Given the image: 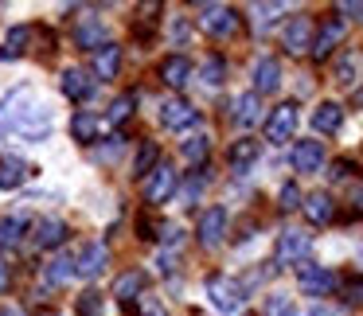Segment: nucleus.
I'll return each mask as SVG.
<instances>
[{"label": "nucleus", "instance_id": "49530a36", "mask_svg": "<svg viewBox=\"0 0 363 316\" xmlns=\"http://www.w3.org/2000/svg\"><path fill=\"white\" fill-rule=\"evenodd\" d=\"M0 316H24V312H20V308H9V312H0Z\"/></svg>", "mask_w": 363, "mask_h": 316}, {"label": "nucleus", "instance_id": "e433bc0d", "mask_svg": "<svg viewBox=\"0 0 363 316\" xmlns=\"http://www.w3.org/2000/svg\"><path fill=\"white\" fill-rule=\"evenodd\" d=\"M223 74H227V63H223V59H207L203 63V82L207 86H219Z\"/></svg>", "mask_w": 363, "mask_h": 316}, {"label": "nucleus", "instance_id": "a19ab883", "mask_svg": "<svg viewBox=\"0 0 363 316\" xmlns=\"http://www.w3.org/2000/svg\"><path fill=\"white\" fill-rule=\"evenodd\" d=\"M340 16H352V20H359L363 16V4H359V0H355V4H352V0H347V4H340Z\"/></svg>", "mask_w": 363, "mask_h": 316}, {"label": "nucleus", "instance_id": "a18cd8bd", "mask_svg": "<svg viewBox=\"0 0 363 316\" xmlns=\"http://www.w3.org/2000/svg\"><path fill=\"white\" fill-rule=\"evenodd\" d=\"M352 203H355V211H359V215H363V188H359V191H355V199H352Z\"/></svg>", "mask_w": 363, "mask_h": 316}, {"label": "nucleus", "instance_id": "aec40b11", "mask_svg": "<svg viewBox=\"0 0 363 316\" xmlns=\"http://www.w3.org/2000/svg\"><path fill=\"white\" fill-rule=\"evenodd\" d=\"M340 125H344V110H340V102H320L313 110V129L316 133H336Z\"/></svg>", "mask_w": 363, "mask_h": 316}, {"label": "nucleus", "instance_id": "c85d7f7f", "mask_svg": "<svg viewBox=\"0 0 363 316\" xmlns=\"http://www.w3.org/2000/svg\"><path fill=\"white\" fill-rule=\"evenodd\" d=\"M180 152H184V160H188V164H203L207 152H211V141H207L203 133H196V137H188V141L180 145Z\"/></svg>", "mask_w": 363, "mask_h": 316}, {"label": "nucleus", "instance_id": "7ed1b4c3", "mask_svg": "<svg viewBox=\"0 0 363 316\" xmlns=\"http://www.w3.org/2000/svg\"><path fill=\"white\" fill-rule=\"evenodd\" d=\"M297 285L301 293H308V297H328L332 289H336V273L324 266H313V261H301L297 266Z\"/></svg>", "mask_w": 363, "mask_h": 316}, {"label": "nucleus", "instance_id": "c03bdc74", "mask_svg": "<svg viewBox=\"0 0 363 316\" xmlns=\"http://www.w3.org/2000/svg\"><path fill=\"white\" fill-rule=\"evenodd\" d=\"M9 281H12V277H9V266H4V261H0V293L9 289Z\"/></svg>", "mask_w": 363, "mask_h": 316}, {"label": "nucleus", "instance_id": "2f4dec72", "mask_svg": "<svg viewBox=\"0 0 363 316\" xmlns=\"http://www.w3.org/2000/svg\"><path fill=\"white\" fill-rule=\"evenodd\" d=\"M266 316H297L289 293H274V297H266Z\"/></svg>", "mask_w": 363, "mask_h": 316}, {"label": "nucleus", "instance_id": "f3484780", "mask_svg": "<svg viewBox=\"0 0 363 316\" xmlns=\"http://www.w3.org/2000/svg\"><path fill=\"white\" fill-rule=\"evenodd\" d=\"M324 164V145L320 141H297L293 145V168L297 172H320Z\"/></svg>", "mask_w": 363, "mask_h": 316}, {"label": "nucleus", "instance_id": "4468645a", "mask_svg": "<svg viewBox=\"0 0 363 316\" xmlns=\"http://www.w3.org/2000/svg\"><path fill=\"white\" fill-rule=\"evenodd\" d=\"M160 121H164V129H176V133H184V129H191V125L199 121V113L191 110L188 102L172 98V102H164V110H160Z\"/></svg>", "mask_w": 363, "mask_h": 316}, {"label": "nucleus", "instance_id": "b1692460", "mask_svg": "<svg viewBox=\"0 0 363 316\" xmlns=\"http://www.w3.org/2000/svg\"><path fill=\"white\" fill-rule=\"evenodd\" d=\"M43 277H48V285H67L71 277H79L74 273V258L71 254H55V258L48 261V269H43Z\"/></svg>", "mask_w": 363, "mask_h": 316}, {"label": "nucleus", "instance_id": "2eb2a0df", "mask_svg": "<svg viewBox=\"0 0 363 316\" xmlns=\"http://www.w3.org/2000/svg\"><path fill=\"white\" fill-rule=\"evenodd\" d=\"M59 90H63L71 102H90V98H94V82H90L86 71H79V67L63 71V79H59Z\"/></svg>", "mask_w": 363, "mask_h": 316}, {"label": "nucleus", "instance_id": "ea45409f", "mask_svg": "<svg viewBox=\"0 0 363 316\" xmlns=\"http://www.w3.org/2000/svg\"><path fill=\"white\" fill-rule=\"evenodd\" d=\"M352 74H355V59H344V63H340V71H336V82H344V86H352Z\"/></svg>", "mask_w": 363, "mask_h": 316}, {"label": "nucleus", "instance_id": "0eeeda50", "mask_svg": "<svg viewBox=\"0 0 363 316\" xmlns=\"http://www.w3.org/2000/svg\"><path fill=\"white\" fill-rule=\"evenodd\" d=\"M176 191V168L172 164H157V172L145 176V203H164Z\"/></svg>", "mask_w": 363, "mask_h": 316}, {"label": "nucleus", "instance_id": "423d86ee", "mask_svg": "<svg viewBox=\"0 0 363 316\" xmlns=\"http://www.w3.org/2000/svg\"><path fill=\"white\" fill-rule=\"evenodd\" d=\"M199 246H219L223 235H227V207H207L203 215H199Z\"/></svg>", "mask_w": 363, "mask_h": 316}, {"label": "nucleus", "instance_id": "9d476101", "mask_svg": "<svg viewBox=\"0 0 363 316\" xmlns=\"http://www.w3.org/2000/svg\"><path fill=\"white\" fill-rule=\"evenodd\" d=\"M12 133L28 137V141H48V133H51V113H48V110H35V113L24 110L16 121H12Z\"/></svg>", "mask_w": 363, "mask_h": 316}, {"label": "nucleus", "instance_id": "a878e982", "mask_svg": "<svg viewBox=\"0 0 363 316\" xmlns=\"http://www.w3.org/2000/svg\"><path fill=\"white\" fill-rule=\"evenodd\" d=\"M258 113H262V106H258V94H238L235 98V125H242V129H250L254 121H258Z\"/></svg>", "mask_w": 363, "mask_h": 316}, {"label": "nucleus", "instance_id": "f03ea898", "mask_svg": "<svg viewBox=\"0 0 363 316\" xmlns=\"http://www.w3.org/2000/svg\"><path fill=\"white\" fill-rule=\"evenodd\" d=\"M313 250V235L308 230H281L277 235V261L281 266H301Z\"/></svg>", "mask_w": 363, "mask_h": 316}, {"label": "nucleus", "instance_id": "473e14b6", "mask_svg": "<svg viewBox=\"0 0 363 316\" xmlns=\"http://www.w3.org/2000/svg\"><path fill=\"white\" fill-rule=\"evenodd\" d=\"M133 106H137V98H133V94H121L118 102L110 106V113H106V121H110V125H118V121H125L129 113H133Z\"/></svg>", "mask_w": 363, "mask_h": 316}, {"label": "nucleus", "instance_id": "58836bf2", "mask_svg": "<svg viewBox=\"0 0 363 316\" xmlns=\"http://www.w3.org/2000/svg\"><path fill=\"white\" fill-rule=\"evenodd\" d=\"M203 184H207V176H191L188 188H184V203H191V199H196L199 191H203Z\"/></svg>", "mask_w": 363, "mask_h": 316}, {"label": "nucleus", "instance_id": "20e7f679", "mask_svg": "<svg viewBox=\"0 0 363 316\" xmlns=\"http://www.w3.org/2000/svg\"><path fill=\"white\" fill-rule=\"evenodd\" d=\"M199 24H203L207 35H215V40H227V35L238 32V12L227 9V4H207L203 16H199Z\"/></svg>", "mask_w": 363, "mask_h": 316}, {"label": "nucleus", "instance_id": "4be33fe9", "mask_svg": "<svg viewBox=\"0 0 363 316\" xmlns=\"http://www.w3.org/2000/svg\"><path fill=\"white\" fill-rule=\"evenodd\" d=\"M28 235V219L24 215H9V219H0V250H12L20 246V238Z\"/></svg>", "mask_w": 363, "mask_h": 316}, {"label": "nucleus", "instance_id": "bb28decb", "mask_svg": "<svg viewBox=\"0 0 363 316\" xmlns=\"http://www.w3.org/2000/svg\"><path fill=\"white\" fill-rule=\"evenodd\" d=\"M28 43H32V28H12L9 40H4V47H0V59H20L28 51Z\"/></svg>", "mask_w": 363, "mask_h": 316}, {"label": "nucleus", "instance_id": "9b49d317", "mask_svg": "<svg viewBox=\"0 0 363 316\" xmlns=\"http://www.w3.org/2000/svg\"><path fill=\"white\" fill-rule=\"evenodd\" d=\"M340 40H344V20H324L320 32H313V59H328L332 51L340 47Z\"/></svg>", "mask_w": 363, "mask_h": 316}, {"label": "nucleus", "instance_id": "dca6fc26", "mask_svg": "<svg viewBox=\"0 0 363 316\" xmlns=\"http://www.w3.org/2000/svg\"><path fill=\"white\" fill-rule=\"evenodd\" d=\"M281 86V63L277 59H258L254 63V94H274Z\"/></svg>", "mask_w": 363, "mask_h": 316}, {"label": "nucleus", "instance_id": "6e6552de", "mask_svg": "<svg viewBox=\"0 0 363 316\" xmlns=\"http://www.w3.org/2000/svg\"><path fill=\"white\" fill-rule=\"evenodd\" d=\"M106 266H110V250H106V242H86L82 258L74 261V273L86 277V281H94V277L106 273Z\"/></svg>", "mask_w": 363, "mask_h": 316}, {"label": "nucleus", "instance_id": "c9c22d12", "mask_svg": "<svg viewBox=\"0 0 363 316\" xmlns=\"http://www.w3.org/2000/svg\"><path fill=\"white\" fill-rule=\"evenodd\" d=\"M79 316H102V297L94 289H86L79 297Z\"/></svg>", "mask_w": 363, "mask_h": 316}, {"label": "nucleus", "instance_id": "cd10ccee", "mask_svg": "<svg viewBox=\"0 0 363 316\" xmlns=\"http://www.w3.org/2000/svg\"><path fill=\"white\" fill-rule=\"evenodd\" d=\"M28 172H32V168H28L24 160L4 157V160H0V188H16V184H24Z\"/></svg>", "mask_w": 363, "mask_h": 316}, {"label": "nucleus", "instance_id": "4c0bfd02", "mask_svg": "<svg viewBox=\"0 0 363 316\" xmlns=\"http://www.w3.org/2000/svg\"><path fill=\"white\" fill-rule=\"evenodd\" d=\"M254 12H258V24L266 28L269 20L277 16V12H285V4H254Z\"/></svg>", "mask_w": 363, "mask_h": 316}, {"label": "nucleus", "instance_id": "5701e85b", "mask_svg": "<svg viewBox=\"0 0 363 316\" xmlns=\"http://www.w3.org/2000/svg\"><path fill=\"white\" fill-rule=\"evenodd\" d=\"M67 238V227L59 219H40L35 222V246L40 250H51V246H59Z\"/></svg>", "mask_w": 363, "mask_h": 316}, {"label": "nucleus", "instance_id": "f8f14e48", "mask_svg": "<svg viewBox=\"0 0 363 316\" xmlns=\"http://www.w3.org/2000/svg\"><path fill=\"white\" fill-rule=\"evenodd\" d=\"M157 74L164 79V86L184 90V86L191 82V63H188V55H168V59H160Z\"/></svg>", "mask_w": 363, "mask_h": 316}, {"label": "nucleus", "instance_id": "f257e3e1", "mask_svg": "<svg viewBox=\"0 0 363 316\" xmlns=\"http://www.w3.org/2000/svg\"><path fill=\"white\" fill-rule=\"evenodd\" d=\"M207 297H211V305L219 308V312H227V316H238V312H242V305H246L242 285L230 281V277H223V273L207 277Z\"/></svg>", "mask_w": 363, "mask_h": 316}, {"label": "nucleus", "instance_id": "f704fd0d", "mask_svg": "<svg viewBox=\"0 0 363 316\" xmlns=\"http://www.w3.org/2000/svg\"><path fill=\"white\" fill-rule=\"evenodd\" d=\"M152 160H157V145L145 141L141 152H137V160H133V176H149V164H152Z\"/></svg>", "mask_w": 363, "mask_h": 316}, {"label": "nucleus", "instance_id": "72a5a7b5", "mask_svg": "<svg viewBox=\"0 0 363 316\" xmlns=\"http://www.w3.org/2000/svg\"><path fill=\"white\" fill-rule=\"evenodd\" d=\"M301 203H305V196H301L297 184H285V188L277 191V207H281V211H297Z\"/></svg>", "mask_w": 363, "mask_h": 316}, {"label": "nucleus", "instance_id": "c756f323", "mask_svg": "<svg viewBox=\"0 0 363 316\" xmlns=\"http://www.w3.org/2000/svg\"><path fill=\"white\" fill-rule=\"evenodd\" d=\"M20 102H28V86H16L12 94H4V102H0V125H9V121H16L24 110H16Z\"/></svg>", "mask_w": 363, "mask_h": 316}, {"label": "nucleus", "instance_id": "393cba45", "mask_svg": "<svg viewBox=\"0 0 363 316\" xmlns=\"http://www.w3.org/2000/svg\"><path fill=\"white\" fill-rule=\"evenodd\" d=\"M74 43H79L82 51H90V47L98 51V47H106L110 40H106V28L98 24V20H86V24H79V32H74Z\"/></svg>", "mask_w": 363, "mask_h": 316}, {"label": "nucleus", "instance_id": "37998d69", "mask_svg": "<svg viewBox=\"0 0 363 316\" xmlns=\"http://www.w3.org/2000/svg\"><path fill=\"white\" fill-rule=\"evenodd\" d=\"M305 316H336V312H332V308L328 305H316V308H308V312Z\"/></svg>", "mask_w": 363, "mask_h": 316}, {"label": "nucleus", "instance_id": "6ab92c4d", "mask_svg": "<svg viewBox=\"0 0 363 316\" xmlns=\"http://www.w3.org/2000/svg\"><path fill=\"white\" fill-rule=\"evenodd\" d=\"M145 281H149V277H145L141 269H129V273L118 277V285H113V297H118L121 305H133V300L145 293Z\"/></svg>", "mask_w": 363, "mask_h": 316}, {"label": "nucleus", "instance_id": "7c9ffc66", "mask_svg": "<svg viewBox=\"0 0 363 316\" xmlns=\"http://www.w3.org/2000/svg\"><path fill=\"white\" fill-rule=\"evenodd\" d=\"M71 133H74V141H82V145H90L98 137V121L90 118L86 110H79L74 113V121H71Z\"/></svg>", "mask_w": 363, "mask_h": 316}, {"label": "nucleus", "instance_id": "ddd939ff", "mask_svg": "<svg viewBox=\"0 0 363 316\" xmlns=\"http://www.w3.org/2000/svg\"><path fill=\"white\" fill-rule=\"evenodd\" d=\"M301 211H305V219L313 222V227H324V222L336 219V203H332L328 191H313V196H305Z\"/></svg>", "mask_w": 363, "mask_h": 316}, {"label": "nucleus", "instance_id": "1a4fd4ad", "mask_svg": "<svg viewBox=\"0 0 363 316\" xmlns=\"http://www.w3.org/2000/svg\"><path fill=\"white\" fill-rule=\"evenodd\" d=\"M281 43H285L289 55L308 51V47H313V20H308V16H293L289 24H285V32H281Z\"/></svg>", "mask_w": 363, "mask_h": 316}, {"label": "nucleus", "instance_id": "39448f33", "mask_svg": "<svg viewBox=\"0 0 363 316\" xmlns=\"http://www.w3.org/2000/svg\"><path fill=\"white\" fill-rule=\"evenodd\" d=\"M293 133H297V106H293V102H281V106H277V110L266 118V141H269V145H285Z\"/></svg>", "mask_w": 363, "mask_h": 316}, {"label": "nucleus", "instance_id": "a211bd4d", "mask_svg": "<svg viewBox=\"0 0 363 316\" xmlns=\"http://www.w3.org/2000/svg\"><path fill=\"white\" fill-rule=\"evenodd\" d=\"M90 67H94V74H98L102 82L118 79V71H121V47H118V43H106V47H98L94 59H90Z\"/></svg>", "mask_w": 363, "mask_h": 316}, {"label": "nucleus", "instance_id": "412c9836", "mask_svg": "<svg viewBox=\"0 0 363 316\" xmlns=\"http://www.w3.org/2000/svg\"><path fill=\"white\" fill-rule=\"evenodd\" d=\"M227 160H230V168H235V172L242 176L246 168H250L254 160H258V141H250V137L235 141V145H230V157H227Z\"/></svg>", "mask_w": 363, "mask_h": 316}, {"label": "nucleus", "instance_id": "79ce46f5", "mask_svg": "<svg viewBox=\"0 0 363 316\" xmlns=\"http://www.w3.org/2000/svg\"><path fill=\"white\" fill-rule=\"evenodd\" d=\"M347 172H352V164H347V160H336V164H332V172H328V176H332V180H344Z\"/></svg>", "mask_w": 363, "mask_h": 316}]
</instances>
